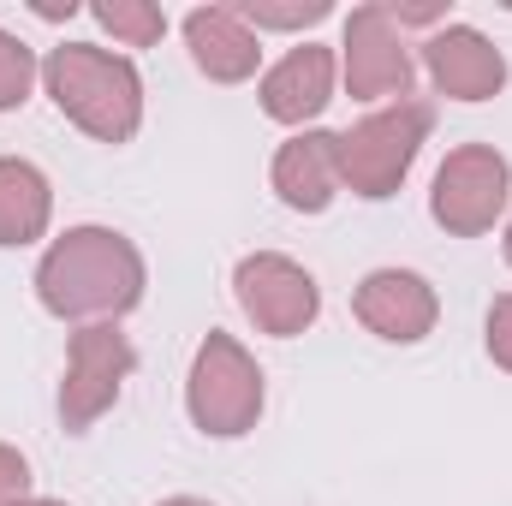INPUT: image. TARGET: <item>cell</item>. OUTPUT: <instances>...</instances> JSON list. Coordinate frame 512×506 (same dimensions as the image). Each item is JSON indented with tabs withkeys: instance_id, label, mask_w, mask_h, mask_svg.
<instances>
[{
	"instance_id": "obj_1",
	"label": "cell",
	"mask_w": 512,
	"mask_h": 506,
	"mask_svg": "<svg viewBox=\"0 0 512 506\" xmlns=\"http://www.w3.org/2000/svg\"><path fill=\"white\" fill-rule=\"evenodd\" d=\"M143 251L114 227H66L36 262V298L60 322H120L143 304Z\"/></svg>"
},
{
	"instance_id": "obj_2",
	"label": "cell",
	"mask_w": 512,
	"mask_h": 506,
	"mask_svg": "<svg viewBox=\"0 0 512 506\" xmlns=\"http://www.w3.org/2000/svg\"><path fill=\"white\" fill-rule=\"evenodd\" d=\"M42 90L54 108L96 143H131L143 126V78L126 54H108L96 42H60L42 60Z\"/></svg>"
},
{
	"instance_id": "obj_3",
	"label": "cell",
	"mask_w": 512,
	"mask_h": 506,
	"mask_svg": "<svg viewBox=\"0 0 512 506\" xmlns=\"http://www.w3.org/2000/svg\"><path fill=\"white\" fill-rule=\"evenodd\" d=\"M429 126H435V108L417 96H399L376 114H364L352 131H340V191L364 203H387L405 185V173L417 167Z\"/></svg>"
},
{
	"instance_id": "obj_4",
	"label": "cell",
	"mask_w": 512,
	"mask_h": 506,
	"mask_svg": "<svg viewBox=\"0 0 512 506\" xmlns=\"http://www.w3.org/2000/svg\"><path fill=\"white\" fill-rule=\"evenodd\" d=\"M262 399H268V387H262L256 358L233 334L209 328L203 346H197V358H191V376H185V411H191V423L209 441H239V435L256 429Z\"/></svg>"
},
{
	"instance_id": "obj_5",
	"label": "cell",
	"mask_w": 512,
	"mask_h": 506,
	"mask_svg": "<svg viewBox=\"0 0 512 506\" xmlns=\"http://www.w3.org/2000/svg\"><path fill=\"white\" fill-rule=\"evenodd\" d=\"M512 203V161L495 143H459L429 185V215L453 239H483Z\"/></svg>"
},
{
	"instance_id": "obj_6",
	"label": "cell",
	"mask_w": 512,
	"mask_h": 506,
	"mask_svg": "<svg viewBox=\"0 0 512 506\" xmlns=\"http://www.w3.org/2000/svg\"><path fill=\"white\" fill-rule=\"evenodd\" d=\"M131 370H137V352H131V340L120 334V322L78 328L72 346H66V376H60V423H66V435L96 429L120 405Z\"/></svg>"
},
{
	"instance_id": "obj_7",
	"label": "cell",
	"mask_w": 512,
	"mask_h": 506,
	"mask_svg": "<svg viewBox=\"0 0 512 506\" xmlns=\"http://www.w3.org/2000/svg\"><path fill=\"white\" fill-rule=\"evenodd\" d=\"M233 292H239V310L251 316L256 334H274V340H298L316 316H322V286L304 262L280 251H251L239 256L233 268Z\"/></svg>"
},
{
	"instance_id": "obj_8",
	"label": "cell",
	"mask_w": 512,
	"mask_h": 506,
	"mask_svg": "<svg viewBox=\"0 0 512 506\" xmlns=\"http://www.w3.org/2000/svg\"><path fill=\"white\" fill-rule=\"evenodd\" d=\"M411 42L405 30L387 18L382 0L358 6L346 18V36H340V78L352 90V102H399L411 96Z\"/></svg>"
},
{
	"instance_id": "obj_9",
	"label": "cell",
	"mask_w": 512,
	"mask_h": 506,
	"mask_svg": "<svg viewBox=\"0 0 512 506\" xmlns=\"http://www.w3.org/2000/svg\"><path fill=\"white\" fill-rule=\"evenodd\" d=\"M352 316L387 346H417L435 334L441 298L417 268H370L352 292Z\"/></svg>"
},
{
	"instance_id": "obj_10",
	"label": "cell",
	"mask_w": 512,
	"mask_h": 506,
	"mask_svg": "<svg viewBox=\"0 0 512 506\" xmlns=\"http://www.w3.org/2000/svg\"><path fill=\"white\" fill-rule=\"evenodd\" d=\"M423 72L447 102H489L507 90V54L477 24H441L423 36Z\"/></svg>"
},
{
	"instance_id": "obj_11",
	"label": "cell",
	"mask_w": 512,
	"mask_h": 506,
	"mask_svg": "<svg viewBox=\"0 0 512 506\" xmlns=\"http://www.w3.org/2000/svg\"><path fill=\"white\" fill-rule=\"evenodd\" d=\"M334 78H340V54L334 48H322V42H304V48H286L268 72H262V84H256V96H262V114L274 120V126H304L334 102Z\"/></svg>"
},
{
	"instance_id": "obj_12",
	"label": "cell",
	"mask_w": 512,
	"mask_h": 506,
	"mask_svg": "<svg viewBox=\"0 0 512 506\" xmlns=\"http://www.w3.org/2000/svg\"><path fill=\"white\" fill-rule=\"evenodd\" d=\"M268 185L292 215H322L340 197V131H292L274 149Z\"/></svg>"
},
{
	"instance_id": "obj_13",
	"label": "cell",
	"mask_w": 512,
	"mask_h": 506,
	"mask_svg": "<svg viewBox=\"0 0 512 506\" xmlns=\"http://www.w3.org/2000/svg\"><path fill=\"white\" fill-rule=\"evenodd\" d=\"M185 48L209 84H251L262 66V36L233 6H197L185 12Z\"/></svg>"
},
{
	"instance_id": "obj_14",
	"label": "cell",
	"mask_w": 512,
	"mask_h": 506,
	"mask_svg": "<svg viewBox=\"0 0 512 506\" xmlns=\"http://www.w3.org/2000/svg\"><path fill=\"white\" fill-rule=\"evenodd\" d=\"M48 221H54L48 173L24 155H0V251H24L48 239Z\"/></svg>"
},
{
	"instance_id": "obj_15",
	"label": "cell",
	"mask_w": 512,
	"mask_h": 506,
	"mask_svg": "<svg viewBox=\"0 0 512 506\" xmlns=\"http://www.w3.org/2000/svg\"><path fill=\"white\" fill-rule=\"evenodd\" d=\"M90 18H96L114 42H126V48H155V42L167 36V12L149 6V0H96Z\"/></svg>"
},
{
	"instance_id": "obj_16",
	"label": "cell",
	"mask_w": 512,
	"mask_h": 506,
	"mask_svg": "<svg viewBox=\"0 0 512 506\" xmlns=\"http://www.w3.org/2000/svg\"><path fill=\"white\" fill-rule=\"evenodd\" d=\"M233 12L262 36V30H310V24H322L334 6H328V0H286V6H280V0H239Z\"/></svg>"
},
{
	"instance_id": "obj_17",
	"label": "cell",
	"mask_w": 512,
	"mask_h": 506,
	"mask_svg": "<svg viewBox=\"0 0 512 506\" xmlns=\"http://www.w3.org/2000/svg\"><path fill=\"white\" fill-rule=\"evenodd\" d=\"M36 78H42V60H36L12 30H0V114L24 108L30 90H36Z\"/></svg>"
},
{
	"instance_id": "obj_18",
	"label": "cell",
	"mask_w": 512,
	"mask_h": 506,
	"mask_svg": "<svg viewBox=\"0 0 512 506\" xmlns=\"http://www.w3.org/2000/svg\"><path fill=\"white\" fill-rule=\"evenodd\" d=\"M36 501V477H30V459L18 447L0 441V506H30Z\"/></svg>"
},
{
	"instance_id": "obj_19",
	"label": "cell",
	"mask_w": 512,
	"mask_h": 506,
	"mask_svg": "<svg viewBox=\"0 0 512 506\" xmlns=\"http://www.w3.org/2000/svg\"><path fill=\"white\" fill-rule=\"evenodd\" d=\"M483 346H489L495 370L512 376V292H501V298L489 304V316H483Z\"/></svg>"
},
{
	"instance_id": "obj_20",
	"label": "cell",
	"mask_w": 512,
	"mask_h": 506,
	"mask_svg": "<svg viewBox=\"0 0 512 506\" xmlns=\"http://www.w3.org/2000/svg\"><path fill=\"white\" fill-rule=\"evenodd\" d=\"M161 506H215V501H197V495H173V501H161Z\"/></svg>"
},
{
	"instance_id": "obj_21",
	"label": "cell",
	"mask_w": 512,
	"mask_h": 506,
	"mask_svg": "<svg viewBox=\"0 0 512 506\" xmlns=\"http://www.w3.org/2000/svg\"><path fill=\"white\" fill-rule=\"evenodd\" d=\"M507 262H512V221H507Z\"/></svg>"
},
{
	"instance_id": "obj_22",
	"label": "cell",
	"mask_w": 512,
	"mask_h": 506,
	"mask_svg": "<svg viewBox=\"0 0 512 506\" xmlns=\"http://www.w3.org/2000/svg\"><path fill=\"white\" fill-rule=\"evenodd\" d=\"M30 506H66V501H30Z\"/></svg>"
}]
</instances>
